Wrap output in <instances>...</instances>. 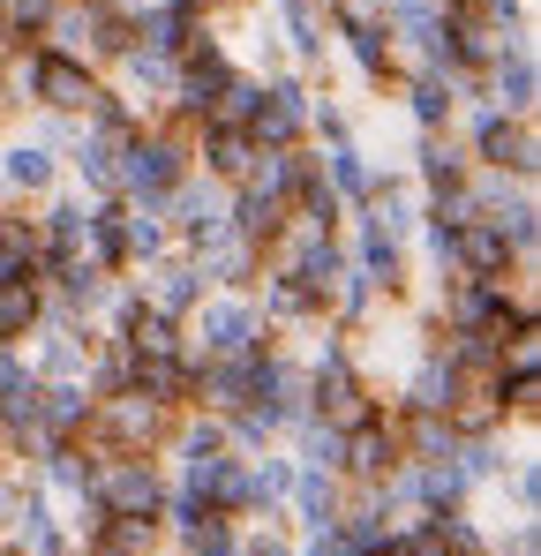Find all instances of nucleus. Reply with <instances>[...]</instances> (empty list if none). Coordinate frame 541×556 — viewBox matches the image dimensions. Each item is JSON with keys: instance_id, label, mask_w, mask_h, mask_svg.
I'll list each match as a JSON object with an SVG mask.
<instances>
[{"instance_id": "19", "label": "nucleus", "mask_w": 541, "mask_h": 556, "mask_svg": "<svg viewBox=\"0 0 541 556\" xmlns=\"http://www.w3.org/2000/svg\"><path fill=\"white\" fill-rule=\"evenodd\" d=\"M347 481L339 473H324V466H293V489H286V511L301 519V534H324V527H339V511H347Z\"/></svg>"}, {"instance_id": "13", "label": "nucleus", "mask_w": 541, "mask_h": 556, "mask_svg": "<svg viewBox=\"0 0 541 556\" xmlns=\"http://www.w3.org/2000/svg\"><path fill=\"white\" fill-rule=\"evenodd\" d=\"M61 174H76L90 203L121 195V136H105V128H90V121H76L68 151H61Z\"/></svg>"}, {"instance_id": "5", "label": "nucleus", "mask_w": 541, "mask_h": 556, "mask_svg": "<svg viewBox=\"0 0 541 556\" xmlns=\"http://www.w3.org/2000/svg\"><path fill=\"white\" fill-rule=\"evenodd\" d=\"M309 98H316V84H309L301 68L256 84V113H249L256 151H293V143H309Z\"/></svg>"}, {"instance_id": "30", "label": "nucleus", "mask_w": 541, "mask_h": 556, "mask_svg": "<svg viewBox=\"0 0 541 556\" xmlns=\"http://www.w3.org/2000/svg\"><path fill=\"white\" fill-rule=\"evenodd\" d=\"M504 489H512V519H541V466H534V444H519V459L504 466Z\"/></svg>"}, {"instance_id": "17", "label": "nucleus", "mask_w": 541, "mask_h": 556, "mask_svg": "<svg viewBox=\"0 0 541 556\" xmlns=\"http://www.w3.org/2000/svg\"><path fill=\"white\" fill-rule=\"evenodd\" d=\"M347 264H354V271L368 278V286H376L383 301H406V293H414V264H406V241L376 233L368 218L354 226V256H347Z\"/></svg>"}, {"instance_id": "26", "label": "nucleus", "mask_w": 541, "mask_h": 556, "mask_svg": "<svg viewBox=\"0 0 541 556\" xmlns=\"http://www.w3.org/2000/svg\"><path fill=\"white\" fill-rule=\"evenodd\" d=\"M316 174H324L331 195H339V211H361L368 188H376V166H368L361 143H331V151H316Z\"/></svg>"}, {"instance_id": "31", "label": "nucleus", "mask_w": 541, "mask_h": 556, "mask_svg": "<svg viewBox=\"0 0 541 556\" xmlns=\"http://www.w3.org/2000/svg\"><path fill=\"white\" fill-rule=\"evenodd\" d=\"M241 556H293V542L264 519V527H241Z\"/></svg>"}, {"instance_id": "7", "label": "nucleus", "mask_w": 541, "mask_h": 556, "mask_svg": "<svg viewBox=\"0 0 541 556\" xmlns=\"http://www.w3.org/2000/svg\"><path fill=\"white\" fill-rule=\"evenodd\" d=\"M23 362L38 369V383H84L98 362V324H61V316H38Z\"/></svg>"}, {"instance_id": "10", "label": "nucleus", "mask_w": 541, "mask_h": 556, "mask_svg": "<svg viewBox=\"0 0 541 556\" xmlns=\"http://www.w3.org/2000/svg\"><path fill=\"white\" fill-rule=\"evenodd\" d=\"M406 181L422 195H451V188L474 181V159L451 128H414V151H406Z\"/></svg>"}, {"instance_id": "4", "label": "nucleus", "mask_w": 541, "mask_h": 556, "mask_svg": "<svg viewBox=\"0 0 541 556\" xmlns=\"http://www.w3.org/2000/svg\"><path fill=\"white\" fill-rule=\"evenodd\" d=\"M166 466L159 459H98L90 473V511H105V519H166Z\"/></svg>"}, {"instance_id": "16", "label": "nucleus", "mask_w": 541, "mask_h": 556, "mask_svg": "<svg viewBox=\"0 0 541 556\" xmlns=\"http://www.w3.org/2000/svg\"><path fill=\"white\" fill-rule=\"evenodd\" d=\"M399 105H406L414 128H458V113H466V84L444 76V68H406V76H399Z\"/></svg>"}, {"instance_id": "23", "label": "nucleus", "mask_w": 541, "mask_h": 556, "mask_svg": "<svg viewBox=\"0 0 541 556\" xmlns=\"http://www.w3.org/2000/svg\"><path fill=\"white\" fill-rule=\"evenodd\" d=\"M264 324L270 331H316L324 324V293L316 286H301V278H286V271H264Z\"/></svg>"}, {"instance_id": "2", "label": "nucleus", "mask_w": 541, "mask_h": 556, "mask_svg": "<svg viewBox=\"0 0 541 556\" xmlns=\"http://www.w3.org/2000/svg\"><path fill=\"white\" fill-rule=\"evenodd\" d=\"M180 331H188V362H249V354L278 346V331L264 324L256 293H203Z\"/></svg>"}, {"instance_id": "21", "label": "nucleus", "mask_w": 541, "mask_h": 556, "mask_svg": "<svg viewBox=\"0 0 541 556\" xmlns=\"http://www.w3.org/2000/svg\"><path fill=\"white\" fill-rule=\"evenodd\" d=\"M188 256H196V271H203L211 293H249V286L264 278V256H256L249 241H234V233H211V241L188 249Z\"/></svg>"}, {"instance_id": "29", "label": "nucleus", "mask_w": 541, "mask_h": 556, "mask_svg": "<svg viewBox=\"0 0 541 556\" xmlns=\"http://www.w3.org/2000/svg\"><path fill=\"white\" fill-rule=\"evenodd\" d=\"M46 316V293L38 286H0V346H23Z\"/></svg>"}, {"instance_id": "25", "label": "nucleus", "mask_w": 541, "mask_h": 556, "mask_svg": "<svg viewBox=\"0 0 541 556\" xmlns=\"http://www.w3.org/2000/svg\"><path fill=\"white\" fill-rule=\"evenodd\" d=\"M90 383H38V429H46V444H68V437H84L90 429Z\"/></svg>"}, {"instance_id": "8", "label": "nucleus", "mask_w": 541, "mask_h": 556, "mask_svg": "<svg viewBox=\"0 0 541 556\" xmlns=\"http://www.w3.org/2000/svg\"><path fill=\"white\" fill-rule=\"evenodd\" d=\"M159 218H166L174 249H203L211 233H226V188L211 181V174H188V181L159 203Z\"/></svg>"}, {"instance_id": "24", "label": "nucleus", "mask_w": 541, "mask_h": 556, "mask_svg": "<svg viewBox=\"0 0 541 556\" xmlns=\"http://www.w3.org/2000/svg\"><path fill=\"white\" fill-rule=\"evenodd\" d=\"M361 218H368L376 233H391V241H414V218H422V188L406 181V174H376L368 203H361Z\"/></svg>"}, {"instance_id": "27", "label": "nucleus", "mask_w": 541, "mask_h": 556, "mask_svg": "<svg viewBox=\"0 0 541 556\" xmlns=\"http://www.w3.org/2000/svg\"><path fill=\"white\" fill-rule=\"evenodd\" d=\"M121 249H128V271H143L151 256L174 249V233H166V218H159L151 203H128V195H121Z\"/></svg>"}, {"instance_id": "18", "label": "nucleus", "mask_w": 541, "mask_h": 556, "mask_svg": "<svg viewBox=\"0 0 541 556\" xmlns=\"http://www.w3.org/2000/svg\"><path fill=\"white\" fill-rule=\"evenodd\" d=\"M188 143H196V174H211L218 188L249 181V166H256V136H249V128H234V121H203Z\"/></svg>"}, {"instance_id": "6", "label": "nucleus", "mask_w": 541, "mask_h": 556, "mask_svg": "<svg viewBox=\"0 0 541 556\" xmlns=\"http://www.w3.org/2000/svg\"><path fill=\"white\" fill-rule=\"evenodd\" d=\"M406 466V437H399V421L376 406L368 421L347 429V444H339V481L347 489H376V481H391Z\"/></svg>"}, {"instance_id": "22", "label": "nucleus", "mask_w": 541, "mask_h": 556, "mask_svg": "<svg viewBox=\"0 0 541 556\" xmlns=\"http://www.w3.org/2000/svg\"><path fill=\"white\" fill-rule=\"evenodd\" d=\"M166 542V519H90L84 534H76V556H159Z\"/></svg>"}, {"instance_id": "28", "label": "nucleus", "mask_w": 541, "mask_h": 556, "mask_svg": "<svg viewBox=\"0 0 541 556\" xmlns=\"http://www.w3.org/2000/svg\"><path fill=\"white\" fill-rule=\"evenodd\" d=\"M90 233V195H46V211H38V256L46 249H84Z\"/></svg>"}, {"instance_id": "1", "label": "nucleus", "mask_w": 541, "mask_h": 556, "mask_svg": "<svg viewBox=\"0 0 541 556\" xmlns=\"http://www.w3.org/2000/svg\"><path fill=\"white\" fill-rule=\"evenodd\" d=\"M196 174V143H188V128H174V121H143V128H128L121 136V195L128 203H166L180 181Z\"/></svg>"}, {"instance_id": "14", "label": "nucleus", "mask_w": 541, "mask_h": 556, "mask_svg": "<svg viewBox=\"0 0 541 556\" xmlns=\"http://www.w3.org/2000/svg\"><path fill=\"white\" fill-rule=\"evenodd\" d=\"M218 30V15H203V0H151L143 15H136V38L151 46V53H188V46H203Z\"/></svg>"}, {"instance_id": "12", "label": "nucleus", "mask_w": 541, "mask_h": 556, "mask_svg": "<svg viewBox=\"0 0 541 556\" xmlns=\"http://www.w3.org/2000/svg\"><path fill=\"white\" fill-rule=\"evenodd\" d=\"M286 226H293V203H286V195H270V188H256V181L226 188V233L249 241L256 256H270V241H278Z\"/></svg>"}, {"instance_id": "20", "label": "nucleus", "mask_w": 541, "mask_h": 556, "mask_svg": "<svg viewBox=\"0 0 541 556\" xmlns=\"http://www.w3.org/2000/svg\"><path fill=\"white\" fill-rule=\"evenodd\" d=\"M174 76H180L174 53H151V46H136V53H128V61L113 68V91L128 98V105H136L143 121H151V113H159V105L174 98Z\"/></svg>"}, {"instance_id": "32", "label": "nucleus", "mask_w": 541, "mask_h": 556, "mask_svg": "<svg viewBox=\"0 0 541 556\" xmlns=\"http://www.w3.org/2000/svg\"><path fill=\"white\" fill-rule=\"evenodd\" d=\"M23 556H76V549H68V534H61V527H46V534H30V542H23Z\"/></svg>"}, {"instance_id": "9", "label": "nucleus", "mask_w": 541, "mask_h": 556, "mask_svg": "<svg viewBox=\"0 0 541 556\" xmlns=\"http://www.w3.org/2000/svg\"><path fill=\"white\" fill-rule=\"evenodd\" d=\"M61 151L46 143V136H0V188L8 195H23V203H46V195H61Z\"/></svg>"}, {"instance_id": "15", "label": "nucleus", "mask_w": 541, "mask_h": 556, "mask_svg": "<svg viewBox=\"0 0 541 556\" xmlns=\"http://www.w3.org/2000/svg\"><path fill=\"white\" fill-rule=\"evenodd\" d=\"M474 105H496V113H527V121H534V105H541L534 46H519V53H496V61H489V76L474 84Z\"/></svg>"}, {"instance_id": "3", "label": "nucleus", "mask_w": 541, "mask_h": 556, "mask_svg": "<svg viewBox=\"0 0 541 556\" xmlns=\"http://www.w3.org/2000/svg\"><path fill=\"white\" fill-rule=\"evenodd\" d=\"M474 159V174H512V181H534L541 174V128L527 113H496V105H466L458 128H451Z\"/></svg>"}, {"instance_id": "11", "label": "nucleus", "mask_w": 541, "mask_h": 556, "mask_svg": "<svg viewBox=\"0 0 541 556\" xmlns=\"http://www.w3.org/2000/svg\"><path fill=\"white\" fill-rule=\"evenodd\" d=\"M128 286H136V293H143L159 316H174V324H188V308L211 293L188 249H166V256H151V264H143V278H128Z\"/></svg>"}]
</instances>
